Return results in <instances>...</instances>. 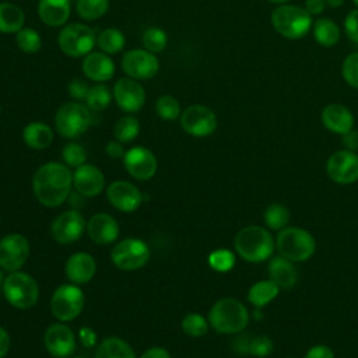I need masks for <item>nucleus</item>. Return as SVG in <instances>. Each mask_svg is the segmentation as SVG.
I'll use <instances>...</instances> for the list:
<instances>
[{"instance_id": "obj_46", "label": "nucleus", "mask_w": 358, "mask_h": 358, "mask_svg": "<svg viewBox=\"0 0 358 358\" xmlns=\"http://www.w3.org/2000/svg\"><path fill=\"white\" fill-rule=\"evenodd\" d=\"M88 84L83 80V78H73L70 83H69V87H67V91H69V95L76 99V101H83L87 98V94H88Z\"/></svg>"}, {"instance_id": "obj_11", "label": "nucleus", "mask_w": 358, "mask_h": 358, "mask_svg": "<svg viewBox=\"0 0 358 358\" xmlns=\"http://www.w3.org/2000/svg\"><path fill=\"white\" fill-rule=\"evenodd\" d=\"M180 127L190 136L206 137L215 131L217 116L204 105H190L180 113Z\"/></svg>"}, {"instance_id": "obj_38", "label": "nucleus", "mask_w": 358, "mask_h": 358, "mask_svg": "<svg viewBox=\"0 0 358 358\" xmlns=\"http://www.w3.org/2000/svg\"><path fill=\"white\" fill-rule=\"evenodd\" d=\"M15 42L25 53H36L42 46V39L34 28H21L15 35Z\"/></svg>"}, {"instance_id": "obj_27", "label": "nucleus", "mask_w": 358, "mask_h": 358, "mask_svg": "<svg viewBox=\"0 0 358 358\" xmlns=\"http://www.w3.org/2000/svg\"><path fill=\"white\" fill-rule=\"evenodd\" d=\"M24 143L34 150H43L50 145L53 140L52 129L43 122H31L22 131Z\"/></svg>"}, {"instance_id": "obj_17", "label": "nucleus", "mask_w": 358, "mask_h": 358, "mask_svg": "<svg viewBox=\"0 0 358 358\" xmlns=\"http://www.w3.org/2000/svg\"><path fill=\"white\" fill-rule=\"evenodd\" d=\"M127 172L140 180H147L154 176L157 171V158L145 147H133L124 152L123 157Z\"/></svg>"}, {"instance_id": "obj_59", "label": "nucleus", "mask_w": 358, "mask_h": 358, "mask_svg": "<svg viewBox=\"0 0 358 358\" xmlns=\"http://www.w3.org/2000/svg\"><path fill=\"white\" fill-rule=\"evenodd\" d=\"M76 358H81V357H76Z\"/></svg>"}, {"instance_id": "obj_48", "label": "nucleus", "mask_w": 358, "mask_h": 358, "mask_svg": "<svg viewBox=\"0 0 358 358\" xmlns=\"http://www.w3.org/2000/svg\"><path fill=\"white\" fill-rule=\"evenodd\" d=\"M78 336H80V340H81L83 345L87 347V348L94 347L95 343H96V334H95V331L91 327H87V326L81 327Z\"/></svg>"}, {"instance_id": "obj_7", "label": "nucleus", "mask_w": 358, "mask_h": 358, "mask_svg": "<svg viewBox=\"0 0 358 358\" xmlns=\"http://www.w3.org/2000/svg\"><path fill=\"white\" fill-rule=\"evenodd\" d=\"M3 292L6 299L18 309L32 308L39 295L36 281L27 273L13 271L3 282Z\"/></svg>"}, {"instance_id": "obj_9", "label": "nucleus", "mask_w": 358, "mask_h": 358, "mask_svg": "<svg viewBox=\"0 0 358 358\" xmlns=\"http://www.w3.org/2000/svg\"><path fill=\"white\" fill-rule=\"evenodd\" d=\"M84 308V292L71 284H63L53 292L50 309L56 319L69 322L76 319Z\"/></svg>"}, {"instance_id": "obj_23", "label": "nucleus", "mask_w": 358, "mask_h": 358, "mask_svg": "<svg viewBox=\"0 0 358 358\" xmlns=\"http://www.w3.org/2000/svg\"><path fill=\"white\" fill-rule=\"evenodd\" d=\"M83 73L90 80L108 81L115 74V63L103 52H91L83 60Z\"/></svg>"}, {"instance_id": "obj_29", "label": "nucleus", "mask_w": 358, "mask_h": 358, "mask_svg": "<svg viewBox=\"0 0 358 358\" xmlns=\"http://www.w3.org/2000/svg\"><path fill=\"white\" fill-rule=\"evenodd\" d=\"M95 358H136V354L124 340L109 337L96 347Z\"/></svg>"}, {"instance_id": "obj_55", "label": "nucleus", "mask_w": 358, "mask_h": 358, "mask_svg": "<svg viewBox=\"0 0 358 358\" xmlns=\"http://www.w3.org/2000/svg\"><path fill=\"white\" fill-rule=\"evenodd\" d=\"M324 3L331 8H337L344 4V0H324Z\"/></svg>"}, {"instance_id": "obj_31", "label": "nucleus", "mask_w": 358, "mask_h": 358, "mask_svg": "<svg viewBox=\"0 0 358 358\" xmlns=\"http://www.w3.org/2000/svg\"><path fill=\"white\" fill-rule=\"evenodd\" d=\"M313 36L319 45L331 48L340 41V28L330 18H319L313 24Z\"/></svg>"}, {"instance_id": "obj_35", "label": "nucleus", "mask_w": 358, "mask_h": 358, "mask_svg": "<svg viewBox=\"0 0 358 358\" xmlns=\"http://www.w3.org/2000/svg\"><path fill=\"white\" fill-rule=\"evenodd\" d=\"M263 218L270 229H282L289 221V211L284 204L274 203L264 210Z\"/></svg>"}, {"instance_id": "obj_43", "label": "nucleus", "mask_w": 358, "mask_h": 358, "mask_svg": "<svg viewBox=\"0 0 358 358\" xmlns=\"http://www.w3.org/2000/svg\"><path fill=\"white\" fill-rule=\"evenodd\" d=\"M62 157L64 159V162L69 165V166H81L85 159H87V152L84 150V147H81L80 144L77 143H69L63 151H62Z\"/></svg>"}, {"instance_id": "obj_16", "label": "nucleus", "mask_w": 358, "mask_h": 358, "mask_svg": "<svg viewBox=\"0 0 358 358\" xmlns=\"http://www.w3.org/2000/svg\"><path fill=\"white\" fill-rule=\"evenodd\" d=\"M85 221L77 210H69L62 213L50 227V234L57 243H73L84 232Z\"/></svg>"}, {"instance_id": "obj_44", "label": "nucleus", "mask_w": 358, "mask_h": 358, "mask_svg": "<svg viewBox=\"0 0 358 358\" xmlns=\"http://www.w3.org/2000/svg\"><path fill=\"white\" fill-rule=\"evenodd\" d=\"M273 341L271 338H268L267 336H256V337H250V341H249V352L250 355L253 357H259V358H263V357H267L273 352Z\"/></svg>"}, {"instance_id": "obj_22", "label": "nucleus", "mask_w": 358, "mask_h": 358, "mask_svg": "<svg viewBox=\"0 0 358 358\" xmlns=\"http://www.w3.org/2000/svg\"><path fill=\"white\" fill-rule=\"evenodd\" d=\"M90 238L99 245H109L119 236V225L116 220L105 213L95 214L87 224Z\"/></svg>"}, {"instance_id": "obj_51", "label": "nucleus", "mask_w": 358, "mask_h": 358, "mask_svg": "<svg viewBox=\"0 0 358 358\" xmlns=\"http://www.w3.org/2000/svg\"><path fill=\"white\" fill-rule=\"evenodd\" d=\"M124 148L122 145L120 141L115 140V141H110L108 145H106V154L110 157V158H120V157H124Z\"/></svg>"}, {"instance_id": "obj_34", "label": "nucleus", "mask_w": 358, "mask_h": 358, "mask_svg": "<svg viewBox=\"0 0 358 358\" xmlns=\"http://www.w3.org/2000/svg\"><path fill=\"white\" fill-rule=\"evenodd\" d=\"M138 131H140V123H138L137 117L130 116V115L120 117L116 122L115 129H113L115 138L120 143L133 141L137 137Z\"/></svg>"}, {"instance_id": "obj_58", "label": "nucleus", "mask_w": 358, "mask_h": 358, "mask_svg": "<svg viewBox=\"0 0 358 358\" xmlns=\"http://www.w3.org/2000/svg\"><path fill=\"white\" fill-rule=\"evenodd\" d=\"M352 1H354V4L358 7V0H352Z\"/></svg>"}, {"instance_id": "obj_32", "label": "nucleus", "mask_w": 358, "mask_h": 358, "mask_svg": "<svg viewBox=\"0 0 358 358\" xmlns=\"http://www.w3.org/2000/svg\"><path fill=\"white\" fill-rule=\"evenodd\" d=\"M99 49L106 55H113L120 52L124 48L126 38L124 34L117 28H106L103 29L96 39Z\"/></svg>"}, {"instance_id": "obj_28", "label": "nucleus", "mask_w": 358, "mask_h": 358, "mask_svg": "<svg viewBox=\"0 0 358 358\" xmlns=\"http://www.w3.org/2000/svg\"><path fill=\"white\" fill-rule=\"evenodd\" d=\"M25 21L21 7L13 3H0V32L14 34L18 32Z\"/></svg>"}, {"instance_id": "obj_13", "label": "nucleus", "mask_w": 358, "mask_h": 358, "mask_svg": "<svg viewBox=\"0 0 358 358\" xmlns=\"http://www.w3.org/2000/svg\"><path fill=\"white\" fill-rule=\"evenodd\" d=\"M29 256V243L21 234L6 235L0 241V267L13 273L18 271Z\"/></svg>"}, {"instance_id": "obj_18", "label": "nucleus", "mask_w": 358, "mask_h": 358, "mask_svg": "<svg viewBox=\"0 0 358 358\" xmlns=\"http://www.w3.org/2000/svg\"><path fill=\"white\" fill-rule=\"evenodd\" d=\"M45 347L50 355L56 358H66L76 348L74 334L66 324H50L45 333Z\"/></svg>"}, {"instance_id": "obj_19", "label": "nucleus", "mask_w": 358, "mask_h": 358, "mask_svg": "<svg viewBox=\"0 0 358 358\" xmlns=\"http://www.w3.org/2000/svg\"><path fill=\"white\" fill-rule=\"evenodd\" d=\"M106 194L110 204L123 213H131L141 204V192L126 180L110 183Z\"/></svg>"}, {"instance_id": "obj_25", "label": "nucleus", "mask_w": 358, "mask_h": 358, "mask_svg": "<svg viewBox=\"0 0 358 358\" xmlns=\"http://www.w3.org/2000/svg\"><path fill=\"white\" fill-rule=\"evenodd\" d=\"M70 13V0H39L38 3V15L49 27H60L66 24Z\"/></svg>"}, {"instance_id": "obj_45", "label": "nucleus", "mask_w": 358, "mask_h": 358, "mask_svg": "<svg viewBox=\"0 0 358 358\" xmlns=\"http://www.w3.org/2000/svg\"><path fill=\"white\" fill-rule=\"evenodd\" d=\"M344 29L348 39L358 43V8L351 10L344 18Z\"/></svg>"}, {"instance_id": "obj_42", "label": "nucleus", "mask_w": 358, "mask_h": 358, "mask_svg": "<svg viewBox=\"0 0 358 358\" xmlns=\"http://www.w3.org/2000/svg\"><path fill=\"white\" fill-rule=\"evenodd\" d=\"M341 74L350 87L358 88V52H354L344 59Z\"/></svg>"}, {"instance_id": "obj_14", "label": "nucleus", "mask_w": 358, "mask_h": 358, "mask_svg": "<svg viewBox=\"0 0 358 358\" xmlns=\"http://www.w3.org/2000/svg\"><path fill=\"white\" fill-rule=\"evenodd\" d=\"M331 180L340 185H350L358 180V155L350 150L336 151L326 165Z\"/></svg>"}, {"instance_id": "obj_40", "label": "nucleus", "mask_w": 358, "mask_h": 358, "mask_svg": "<svg viewBox=\"0 0 358 358\" xmlns=\"http://www.w3.org/2000/svg\"><path fill=\"white\" fill-rule=\"evenodd\" d=\"M182 330L190 337H201L208 330L207 320L199 313H189L182 320Z\"/></svg>"}, {"instance_id": "obj_26", "label": "nucleus", "mask_w": 358, "mask_h": 358, "mask_svg": "<svg viewBox=\"0 0 358 358\" xmlns=\"http://www.w3.org/2000/svg\"><path fill=\"white\" fill-rule=\"evenodd\" d=\"M268 275L270 280L274 281L280 288L289 289L292 288L298 281V271L294 263L282 256L271 259L268 263Z\"/></svg>"}, {"instance_id": "obj_2", "label": "nucleus", "mask_w": 358, "mask_h": 358, "mask_svg": "<svg viewBox=\"0 0 358 358\" xmlns=\"http://www.w3.org/2000/svg\"><path fill=\"white\" fill-rule=\"evenodd\" d=\"M234 245L238 255L250 263L267 260L274 250L271 234L266 228L257 225H249L239 229Z\"/></svg>"}, {"instance_id": "obj_36", "label": "nucleus", "mask_w": 358, "mask_h": 358, "mask_svg": "<svg viewBox=\"0 0 358 358\" xmlns=\"http://www.w3.org/2000/svg\"><path fill=\"white\" fill-rule=\"evenodd\" d=\"M110 99H112V94L109 88L103 84H98V85L90 87L85 102L90 110L99 112V110H103L106 106H109Z\"/></svg>"}, {"instance_id": "obj_41", "label": "nucleus", "mask_w": 358, "mask_h": 358, "mask_svg": "<svg viewBox=\"0 0 358 358\" xmlns=\"http://www.w3.org/2000/svg\"><path fill=\"white\" fill-rule=\"evenodd\" d=\"M208 263L217 271H228L235 264V256L228 249H218L208 256Z\"/></svg>"}, {"instance_id": "obj_8", "label": "nucleus", "mask_w": 358, "mask_h": 358, "mask_svg": "<svg viewBox=\"0 0 358 358\" xmlns=\"http://www.w3.org/2000/svg\"><path fill=\"white\" fill-rule=\"evenodd\" d=\"M57 43L60 50L70 57L87 56L95 46V34L85 24H69L60 31Z\"/></svg>"}, {"instance_id": "obj_6", "label": "nucleus", "mask_w": 358, "mask_h": 358, "mask_svg": "<svg viewBox=\"0 0 358 358\" xmlns=\"http://www.w3.org/2000/svg\"><path fill=\"white\" fill-rule=\"evenodd\" d=\"M91 123L92 115L88 106L73 101L63 103L55 116L56 130L66 138L80 137L84 131H87Z\"/></svg>"}, {"instance_id": "obj_10", "label": "nucleus", "mask_w": 358, "mask_h": 358, "mask_svg": "<svg viewBox=\"0 0 358 358\" xmlns=\"http://www.w3.org/2000/svg\"><path fill=\"white\" fill-rule=\"evenodd\" d=\"M112 263L122 270H137L150 259V249L145 242L137 238L120 241L110 252Z\"/></svg>"}, {"instance_id": "obj_50", "label": "nucleus", "mask_w": 358, "mask_h": 358, "mask_svg": "<svg viewBox=\"0 0 358 358\" xmlns=\"http://www.w3.org/2000/svg\"><path fill=\"white\" fill-rule=\"evenodd\" d=\"M343 144L345 145V150H358V131L350 130L345 134H343Z\"/></svg>"}, {"instance_id": "obj_37", "label": "nucleus", "mask_w": 358, "mask_h": 358, "mask_svg": "<svg viewBox=\"0 0 358 358\" xmlns=\"http://www.w3.org/2000/svg\"><path fill=\"white\" fill-rule=\"evenodd\" d=\"M143 45L151 53L162 52L168 45L166 32L158 27H151L143 34Z\"/></svg>"}, {"instance_id": "obj_54", "label": "nucleus", "mask_w": 358, "mask_h": 358, "mask_svg": "<svg viewBox=\"0 0 358 358\" xmlns=\"http://www.w3.org/2000/svg\"><path fill=\"white\" fill-rule=\"evenodd\" d=\"M8 348H10V336L6 331V329L0 326V358L7 355Z\"/></svg>"}, {"instance_id": "obj_30", "label": "nucleus", "mask_w": 358, "mask_h": 358, "mask_svg": "<svg viewBox=\"0 0 358 358\" xmlns=\"http://www.w3.org/2000/svg\"><path fill=\"white\" fill-rule=\"evenodd\" d=\"M278 291H280V287L274 281L262 280V281L255 282L250 287V289L248 292V299L253 306L260 309L264 305H267L268 302H271L277 296Z\"/></svg>"}, {"instance_id": "obj_33", "label": "nucleus", "mask_w": 358, "mask_h": 358, "mask_svg": "<svg viewBox=\"0 0 358 358\" xmlns=\"http://www.w3.org/2000/svg\"><path fill=\"white\" fill-rule=\"evenodd\" d=\"M109 8V0H77L76 11L77 14L85 20L92 21L98 20L106 14Z\"/></svg>"}, {"instance_id": "obj_1", "label": "nucleus", "mask_w": 358, "mask_h": 358, "mask_svg": "<svg viewBox=\"0 0 358 358\" xmlns=\"http://www.w3.org/2000/svg\"><path fill=\"white\" fill-rule=\"evenodd\" d=\"M73 175L60 162H48L39 166L32 178L35 197L45 207L60 206L70 194Z\"/></svg>"}, {"instance_id": "obj_49", "label": "nucleus", "mask_w": 358, "mask_h": 358, "mask_svg": "<svg viewBox=\"0 0 358 358\" xmlns=\"http://www.w3.org/2000/svg\"><path fill=\"white\" fill-rule=\"evenodd\" d=\"M324 0H306L305 1V10L310 14V15H319L324 11Z\"/></svg>"}, {"instance_id": "obj_56", "label": "nucleus", "mask_w": 358, "mask_h": 358, "mask_svg": "<svg viewBox=\"0 0 358 358\" xmlns=\"http://www.w3.org/2000/svg\"><path fill=\"white\" fill-rule=\"evenodd\" d=\"M267 1H270V3H273V4L281 6V4H287L289 0H267Z\"/></svg>"}, {"instance_id": "obj_20", "label": "nucleus", "mask_w": 358, "mask_h": 358, "mask_svg": "<svg viewBox=\"0 0 358 358\" xmlns=\"http://www.w3.org/2000/svg\"><path fill=\"white\" fill-rule=\"evenodd\" d=\"M73 183L80 194L85 197H94L102 192L105 178L99 168L90 164H83L76 169L73 175Z\"/></svg>"}, {"instance_id": "obj_39", "label": "nucleus", "mask_w": 358, "mask_h": 358, "mask_svg": "<svg viewBox=\"0 0 358 358\" xmlns=\"http://www.w3.org/2000/svg\"><path fill=\"white\" fill-rule=\"evenodd\" d=\"M157 115L164 120H175L180 117V103L171 95H162L155 102Z\"/></svg>"}, {"instance_id": "obj_24", "label": "nucleus", "mask_w": 358, "mask_h": 358, "mask_svg": "<svg viewBox=\"0 0 358 358\" xmlns=\"http://www.w3.org/2000/svg\"><path fill=\"white\" fill-rule=\"evenodd\" d=\"M95 270H96V264L94 257L84 252L71 255L66 263L67 278L76 284L88 282L94 277Z\"/></svg>"}, {"instance_id": "obj_53", "label": "nucleus", "mask_w": 358, "mask_h": 358, "mask_svg": "<svg viewBox=\"0 0 358 358\" xmlns=\"http://www.w3.org/2000/svg\"><path fill=\"white\" fill-rule=\"evenodd\" d=\"M140 358H171V355L165 348L152 347V348L147 350L145 352H143V355Z\"/></svg>"}, {"instance_id": "obj_5", "label": "nucleus", "mask_w": 358, "mask_h": 358, "mask_svg": "<svg viewBox=\"0 0 358 358\" xmlns=\"http://www.w3.org/2000/svg\"><path fill=\"white\" fill-rule=\"evenodd\" d=\"M275 246L280 256L291 262H305L312 257L316 249L315 238L306 229L298 227H285L280 229Z\"/></svg>"}, {"instance_id": "obj_3", "label": "nucleus", "mask_w": 358, "mask_h": 358, "mask_svg": "<svg viewBox=\"0 0 358 358\" xmlns=\"http://www.w3.org/2000/svg\"><path fill=\"white\" fill-rule=\"evenodd\" d=\"M208 322L217 333L234 334L242 331L249 323V312L245 305L235 298L217 301L210 313Z\"/></svg>"}, {"instance_id": "obj_52", "label": "nucleus", "mask_w": 358, "mask_h": 358, "mask_svg": "<svg viewBox=\"0 0 358 358\" xmlns=\"http://www.w3.org/2000/svg\"><path fill=\"white\" fill-rule=\"evenodd\" d=\"M249 341H250V336H239L238 338L234 340V347L236 350V352L239 354H248L249 352Z\"/></svg>"}, {"instance_id": "obj_21", "label": "nucleus", "mask_w": 358, "mask_h": 358, "mask_svg": "<svg viewBox=\"0 0 358 358\" xmlns=\"http://www.w3.org/2000/svg\"><path fill=\"white\" fill-rule=\"evenodd\" d=\"M320 119L327 130L341 136L352 130L354 126V116L351 110L343 103H330L324 106Z\"/></svg>"}, {"instance_id": "obj_15", "label": "nucleus", "mask_w": 358, "mask_h": 358, "mask_svg": "<svg viewBox=\"0 0 358 358\" xmlns=\"http://www.w3.org/2000/svg\"><path fill=\"white\" fill-rule=\"evenodd\" d=\"M113 98L123 112L136 113L143 108L145 102V91L138 80L124 77L115 83Z\"/></svg>"}, {"instance_id": "obj_4", "label": "nucleus", "mask_w": 358, "mask_h": 358, "mask_svg": "<svg viewBox=\"0 0 358 358\" xmlns=\"http://www.w3.org/2000/svg\"><path fill=\"white\" fill-rule=\"evenodd\" d=\"M274 29L287 39H301L312 28V15L305 7L294 4H281L271 13Z\"/></svg>"}, {"instance_id": "obj_57", "label": "nucleus", "mask_w": 358, "mask_h": 358, "mask_svg": "<svg viewBox=\"0 0 358 358\" xmlns=\"http://www.w3.org/2000/svg\"><path fill=\"white\" fill-rule=\"evenodd\" d=\"M3 278H4V277H3V271H1V270H0V284H1V282H3Z\"/></svg>"}, {"instance_id": "obj_12", "label": "nucleus", "mask_w": 358, "mask_h": 358, "mask_svg": "<svg viewBox=\"0 0 358 358\" xmlns=\"http://www.w3.org/2000/svg\"><path fill=\"white\" fill-rule=\"evenodd\" d=\"M122 69L134 80H150L159 70L158 57L147 49H131L122 57Z\"/></svg>"}, {"instance_id": "obj_47", "label": "nucleus", "mask_w": 358, "mask_h": 358, "mask_svg": "<svg viewBox=\"0 0 358 358\" xmlns=\"http://www.w3.org/2000/svg\"><path fill=\"white\" fill-rule=\"evenodd\" d=\"M305 358H334V352L330 347L319 344L308 350Z\"/></svg>"}]
</instances>
